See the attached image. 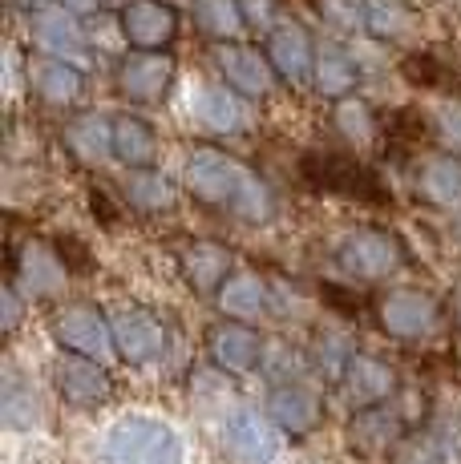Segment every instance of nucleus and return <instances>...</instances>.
Listing matches in <instances>:
<instances>
[{"instance_id":"f257e3e1","label":"nucleus","mask_w":461,"mask_h":464,"mask_svg":"<svg viewBox=\"0 0 461 464\" xmlns=\"http://www.w3.org/2000/svg\"><path fill=\"white\" fill-rule=\"evenodd\" d=\"M182 182L199 202L230 214L235 222L263 227V222L276 218V194L268 190V182L251 166H243L239 158H230L215 146L191 150V158L182 166Z\"/></svg>"},{"instance_id":"f03ea898","label":"nucleus","mask_w":461,"mask_h":464,"mask_svg":"<svg viewBox=\"0 0 461 464\" xmlns=\"http://www.w3.org/2000/svg\"><path fill=\"white\" fill-rule=\"evenodd\" d=\"M105 464H186V449L166 420L134 412L105 432Z\"/></svg>"},{"instance_id":"7ed1b4c3","label":"nucleus","mask_w":461,"mask_h":464,"mask_svg":"<svg viewBox=\"0 0 461 464\" xmlns=\"http://www.w3.org/2000/svg\"><path fill=\"white\" fill-rule=\"evenodd\" d=\"M299 174L312 190L320 194H340V198H360V202H393L388 186L377 178V169H368L360 158L352 154H336V150H308L299 158Z\"/></svg>"},{"instance_id":"20e7f679","label":"nucleus","mask_w":461,"mask_h":464,"mask_svg":"<svg viewBox=\"0 0 461 464\" xmlns=\"http://www.w3.org/2000/svg\"><path fill=\"white\" fill-rule=\"evenodd\" d=\"M53 339H57L69 355H85V360H97V363L118 355L110 315L97 311L93 303H65V307L53 315Z\"/></svg>"},{"instance_id":"39448f33","label":"nucleus","mask_w":461,"mask_h":464,"mask_svg":"<svg viewBox=\"0 0 461 464\" xmlns=\"http://www.w3.org/2000/svg\"><path fill=\"white\" fill-rule=\"evenodd\" d=\"M336 263H340V271L348 275V279L377 283V279H388V275L401 271L405 251L385 230H352L340 243V251H336Z\"/></svg>"},{"instance_id":"423d86ee","label":"nucleus","mask_w":461,"mask_h":464,"mask_svg":"<svg viewBox=\"0 0 461 464\" xmlns=\"http://www.w3.org/2000/svg\"><path fill=\"white\" fill-rule=\"evenodd\" d=\"M223 449L235 464H276L283 457V428L268 412L239 408L223 424Z\"/></svg>"},{"instance_id":"0eeeda50","label":"nucleus","mask_w":461,"mask_h":464,"mask_svg":"<svg viewBox=\"0 0 461 464\" xmlns=\"http://www.w3.org/2000/svg\"><path fill=\"white\" fill-rule=\"evenodd\" d=\"M113 324V343H118V355L126 363H154L166 355L171 347V335H166V324L154 315V311L138 307V303H122L118 311H110Z\"/></svg>"},{"instance_id":"6e6552de","label":"nucleus","mask_w":461,"mask_h":464,"mask_svg":"<svg viewBox=\"0 0 461 464\" xmlns=\"http://www.w3.org/2000/svg\"><path fill=\"white\" fill-rule=\"evenodd\" d=\"M186 113L199 130L219 133V138H235L247 130V102L219 82H194L186 93Z\"/></svg>"},{"instance_id":"1a4fd4ad","label":"nucleus","mask_w":461,"mask_h":464,"mask_svg":"<svg viewBox=\"0 0 461 464\" xmlns=\"http://www.w3.org/2000/svg\"><path fill=\"white\" fill-rule=\"evenodd\" d=\"M377 319L393 339L413 343V339H425V335L437 332L441 307H437V299L425 295V291L397 287V291H388V295L377 303Z\"/></svg>"},{"instance_id":"9d476101","label":"nucleus","mask_w":461,"mask_h":464,"mask_svg":"<svg viewBox=\"0 0 461 464\" xmlns=\"http://www.w3.org/2000/svg\"><path fill=\"white\" fill-rule=\"evenodd\" d=\"M33 44H37V53H45L49 61H65V65H77V69L90 57L85 24L61 5H49V8H41V13H33Z\"/></svg>"},{"instance_id":"9b49d317","label":"nucleus","mask_w":461,"mask_h":464,"mask_svg":"<svg viewBox=\"0 0 461 464\" xmlns=\"http://www.w3.org/2000/svg\"><path fill=\"white\" fill-rule=\"evenodd\" d=\"M8 266H13V283L29 299H53L69 283V266L61 263L57 246L49 243H25V251L8 258Z\"/></svg>"},{"instance_id":"f8f14e48","label":"nucleus","mask_w":461,"mask_h":464,"mask_svg":"<svg viewBox=\"0 0 461 464\" xmlns=\"http://www.w3.org/2000/svg\"><path fill=\"white\" fill-rule=\"evenodd\" d=\"M215 61L219 73H223V85L235 89L243 102H260L276 85V69H271L268 53H260L255 44H219Z\"/></svg>"},{"instance_id":"ddd939ff","label":"nucleus","mask_w":461,"mask_h":464,"mask_svg":"<svg viewBox=\"0 0 461 464\" xmlns=\"http://www.w3.org/2000/svg\"><path fill=\"white\" fill-rule=\"evenodd\" d=\"M263 347L268 343L260 339V332L251 324H235V319L215 324L207 335V355L223 376H247V372H255L263 363Z\"/></svg>"},{"instance_id":"4468645a","label":"nucleus","mask_w":461,"mask_h":464,"mask_svg":"<svg viewBox=\"0 0 461 464\" xmlns=\"http://www.w3.org/2000/svg\"><path fill=\"white\" fill-rule=\"evenodd\" d=\"M174 61L166 53H130L118 65V89L138 105H154L171 93Z\"/></svg>"},{"instance_id":"2eb2a0df","label":"nucleus","mask_w":461,"mask_h":464,"mask_svg":"<svg viewBox=\"0 0 461 464\" xmlns=\"http://www.w3.org/2000/svg\"><path fill=\"white\" fill-rule=\"evenodd\" d=\"M122 29H126V41L138 53H162L179 37V16L162 0H130L122 8Z\"/></svg>"},{"instance_id":"dca6fc26","label":"nucleus","mask_w":461,"mask_h":464,"mask_svg":"<svg viewBox=\"0 0 461 464\" xmlns=\"http://www.w3.org/2000/svg\"><path fill=\"white\" fill-rule=\"evenodd\" d=\"M53 380H57V392L65 404L74 408H97L110 400V372L105 363L97 360H85V355H61L57 368H53Z\"/></svg>"},{"instance_id":"f3484780","label":"nucleus","mask_w":461,"mask_h":464,"mask_svg":"<svg viewBox=\"0 0 461 464\" xmlns=\"http://www.w3.org/2000/svg\"><path fill=\"white\" fill-rule=\"evenodd\" d=\"M340 392H344V400H348V408L368 412V408H380L393 400L397 372L388 368L385 360H377V355L357 352L348 363V372H344V380H340Z\"/></svg>"},{"instance_id":"a211bd4d","label":"nucleus","mask_w":461,"mask_h":464,"mask_svg":"<svg viewBox=\"0 0 461 464\" xmlns=\"http://www.w3.org/2000/svg\"><path fill=\"white\" fill-rule=\"evenodd\" d=\"M268 61L271 69H276V77H283V82L291 85H308L312 82V69H316V41L308 37L304 24L288 21L280 24L276 33L268 37Z\"/></svg>"},{"instance_id":"6ab92c4d","label":"nucleus","mask_w":461,"mask_h":464,"mask_svg":"<svg viewBox=\"0 0 461 464\" xmlns=\"http://www.w3.org/2000/svg\"><path fill=\"white\" fill-rule=\"evenodd\" d=\"M405 416L397 412L393 404L368 408V412H357L348 424V449L360 452V457H385L397 444L405 440Z\"/></svg>"},{"instance_id":"aec40b11","label":"nucleus","mask_w":461,"mask_h":464,"mask_svg":"<svg viewBox=\"0 0 461 464\" xmlns=\"http://www.w3.org/2000/svg\"><path fill=\"white\" fill-rule=\"evenodd\" d=\"M263 412L283 428V436H308L320 424L324 404L316 396V388H308V383H280V388H271Z\"/></svg>"},{"instance_id":"412c9836","label":"nucleus","mask_w":461,"mask_h":464,"mask_svg":"<svg viewBox=\"0 0 461 464\" xmlns=\"http://www.w3.org/2000/svg\"><path fill=\"white\" fill-rule=\"evenodd\" d=\"M179 271L186 279V287L199 291V295H211L230 279V251L223 243H207V238H199V243H186L179 251Z\"/></svg>"},{"instance_id":"4be33fe9","label":"nucleus","mask_w":461,"mask_h":464,"mask_svg":"<svg viewBox=\"0 0 461 464\" xmlns=\"http://www.w3.org/2000/svg\"><path fill=\"white\" fill-rule=\"evenodd\" d=\"M215 299H219V311H223L227 319H235V324H255V319H263L271 311L268 283L251 271H235L223 287H219Z\"/></svg>"},{"instance_id":"5701e85b","label":"nucleus","mask_w":461,"mask_h":464,"mask_svg":"<svg viewBox=\"0 0 461 464\" xmlns=\"http://www.w3.org/2000/svg\"><path fill=\"white\" fill-rule=\"evenodd\" d=\"M417 194L437 210H461V158L437 154L417 166Z\"/></svg>"},{"instance_id":"b1692460","label":"nucleus","mask_w":461,"mask_h":464,"mask_svg":"<svg viewBox=\"0 0 461 464\" xmlns=\"http://www.w3.org/2000/svg\"><path fill=\"white\" fill-rule=\"evenodd\" d=\"M65 150L82 166H102L113 158V118L105 113H82L65 126Z\"/></svg>"},{"instance_id":"393cba45","label":"nucleus","mask_w":461,"mask_h":464,"mask_svg":"<svg viewBox=\"0 0 461 464\" xmlns=\"http://www.w3.org/2000/svg\"><path fill=\"white\" fill-rule=\"evenodd\" d=\"M113 158L126 162V169H154L158 138L146 118H138V113H118L113 118Z\"/></svg>"},{"instance_id":"a878e982","label":"nucleus","mask_w":461,"mask_h":464,"mask_svg":"<svg viewBox=\"0 0 461 464\" xmlns=\"http://www.w3.org/2000/svg\"><path fill=\"white\" fill-rule=\"evenodd\" d=\"M357 61H352L348 44H336V41H320L316 44V69H312V85L316 93L324 97H348V89L357 85Z\"/></svg>"},{"instance_id":"bb28decb","label":"nucleus","mask_w":461,"mask_h":464,"mask_svg":"<svg viewBox=\"0 0 461 464\" xmlns=\"http://www.w3.org/2000/svg\"><path fill=\"white\" fill-rule=\"evenodd\" d=\"M29 85L37 89L41 102L69 105V102L82 97L85 77H82V69L77 65H65V61H49L45 57V61H37V65H29Z\"/></svg>"},{"instance_id":"cd10ccee","label":"nucleus","mask_w":461,"mask_h":464,"mask_svg":"<svg viewBox=\"0 0 461 464\" xmlns=\"http://www.w3.org/2000/svg\"><path fill=\"white\" fill-rule=\"evenodd\" d=\"M191 13L202 37L219 44H235V37L247 29L243 13H239V0H191Z\"/></svg>"},{"instance_id":"c85d7f7f","label":"nucleus","mask_w":461,"mask_h":464,"mask_svg":"<svg viewBox=\"0 0 461 464\" xmlns=\"http://www.w3.org/2000/svg\"><path fill=\"white\" fill-rule=\"evenodd\" d=\"M126 202L142 214H158V210H171L174 207V186L162 169H130L126 174Z\"/></svg>"},{"instance_id":"c756f323","label":"nucleus","mask_w":461,"mask_h":464,"mask_svg":"<svg viewBox=\"0 0 461 464\" xmlns=\"http://www.w3.org/2000/svg\"><path fill=\"white\" fill-rule=\"evenodd\" d=\"M365 33L380 44L401 41L413 33V8L409 0H365Z\"/></svg>"},{"instance_id":"7c9ffc66","label":"nucleus","mask_w":461,"mask_h":464,"mask_svg":"<svg viewBox=\"0 0 461 464\" xmlns=\"http://www.w3.org/2000/svg\"><path fill=\"white\" fill-rule=\"evenodd\" d=\"M352 355H357V352H352L348 335H340V332H320L312 339V347H308V363H312V368L320 372L324 380H332V383L344 380Z\"/></svg>"},{"instance_id":"2f4dec72","label":"nucleus","mask_w":461,"mask_h":464,"mask_svg":"<svg viewBox=\"0 0 461 464\" xmlns=\"http://www.w3.org/2000/svg\"><path fill=\"white\" fill-rule=\"evenodd\" d=\"M263 376H268L271 383H299V376H304L308 368H312V363H308V355L304 352H296V347H288V343H268L263 347Z\"/></svg>"},{"instance_id":"473e14b6","label":"nucleus","mask_w":461,"mask_h":464,"mask_svg":"<svg viewBox=\"0 0 461 464\" xmlns=\"http://www.w3.org/2000/svg\"><path fill=\"white\" fill-rule=\"evenodd\" d=\"M0 412H5L8 428H33V424H41V400L33 396V388L8 380L5 383V400H0Z\"/></svg>"},{"instance_id":"72a5a7b5","label":"nucleus","mask_w":461,"mask_h":464,"mask_svg":"<svg viewBox=\"0 0 461 464\" xmlns=\"http://www.w3.org/2000/svg\"><path fill=\"white\" fill-rule=\"evenodd\" d=\"M336 130H340L348 141H357V146H368L372 133H377L368 102H360V97H344V102L336 105Z\"/></svg>"},{"instance_id":"f704fd0d","label":"nucleus","mask_w":461,"mask_h":464,"mask_svg":"<svg viewBox=\"0 0 461 464\" xmlns=\"http://www.w3.org/2000/svg\"><path fill=\"white\" fill-rule=\"evenodd\" d=\"M429 133V126H425V113L421 110H397V113H388V121H385V138L393 141V146H417V141Z\"/></svg>"},{"instance_id":"c9c22d12","label":"nucleus","mask_w":461,"mask_h":464,"mask_svg":"<svg viewBox=\"0 0 461 464\" xmlns=\"http://www.w3.org/2000/svg\"><path fill=\"white\" fill-rule=\"evenodd\" d=\"M401 73L409 77V85H417V89H441L446 77H449L446 65H441L433 53H413V57H405Z\"/></svg>"},{"instance_id":"e433bc0d","label":"nucleus","mask_w":461,"mask_h":464,"mask_svg":"<svg viewBox=\"0 0 461 464\" xmlns=\"http://www.w3.org/2000/svg\"><path fill=\"white\" fill-rule=\"evenodd\" d=\"M320 16L340 33L365 29V0H320Z\"/></svg>"},{"instance_id":"4c0bfd02","label":"nucleus","mask_w":461,"mask_h":464,"mask_svg":"<svg viewBox=\"0 0 461 464\" xmlns=\"http://www.w3.org/2000/svg\"><path fill=\"white\" fill-rule=\"evenodd\" d=\"M239 13H243L247 29H260V33H268V37L280 29L276 24V13H280L276 0H239Z\"/></svg>"},{"instance_id":"58836bf2","label":"nucleus","mask_w":461,"mask_h":464,"mask_svg":"<svg viewBox=\"0 0 461 464\" xmlns=\"http://www.w3.org/2000/svg\"><path fill=\"white\" fill-rule=\"evenodd\" d=\"M352 61H357L360 73H380V69H388V57H385V44L377 37H357L348 44Z\"/></svg>"},{"instance_id":"ea45409f","label":"nucleus","mask_w":461,"mask_h":464,"mask_svg":"<svg viewBox=\"0 0 461 464\" xmlns=\"http://www.w3.org/2000/svg\"><path fill=\"white\" fill-rule=\"evenodd\" d=\"M437 133H441V141H446L449 154L461 158V102L446 105V110L437 113Z\"/></svg>"},{"instance_id":"a19ab883","label":"nucleus","mask_w":461,"mask_h":464,"mask_svg":"<svg viewBox=\"0 0 461 464\" xmlns=\"http://www.w3.org/2000/svg\"><path fill=\"white\" fill-rule=\"evenodd\" d=\"M0 324H5V332H13L21 324V287L13 279L0 287Z\"/></svg>"},{"instance_id":"79ce46f5","label":"nucleus","mask_w":461,"mask_h":464,"mask_svg":"<svg viewBox=\"0 0 461 464\" xmlns=\"http://www.w3.org/2000/svg\"><path fill=\"white\" fill-rule=\"evenodd\" d=\"M90 210H93V218L102 222V227H118V218H122V210L113 207V198H110L105 186H93L90 190Z\"/></svg>"},{"instance_id":"37998d69","label":"nucleus","mask_w":461,"mask_h":464,"mask_svg":"<svg viewBox=\"0 0 461 464\" xmlns=\"http://www.w3.org/2000/svg\"><path fill=\"white\" fill-rule=\"evenodd\" d=\"M53 246H57V255H61V263H65V266H77V271H85V266H90V255H85V246L77 243L74 235H61Z\"/></svg>"},{"instance_id":"c03bdc74","label":"nucleus","mask_w":461,"mask_h":464,"mask_svg":"<svg viewBox=\"0 0 461 464\" xmlns=\"http://www.w3.org/2000/svg\"><path fill=\"white\" fill-rule=\"evenodd\" d=\"M5 69H8V77H5L8 97L21 93V57H16V49H8V53H5Z\"/></svg>"},{"instance_id":"a18cd8bd","label":"nucleus","mask_w":461,"mask_h":464,"mask_svg":"<svg viewBox=\"0 0 461 464\" xmlns=\"http://www.w3.org/2000/svg\"><path fill=\"white\" fill-rule=\"evenodd\" d=\"M102 0H61V8H69L74 16H85V13H97Z\"/></svg>"},{"instance_id":"49530a36","label":"nucleus","mask_w":461,"mask_h":464,"mask_svg":"<svg viewBox=\"0 0 461 464\" xmlns=\"http://www.w3.org/2000/svg\"><path fill=\"white\" fill-rule=\"evenodd\" d=\"M16 8H29V13H41V8H49L53 0H13Z\"/></svg>"},{"instance_id":"de8ad7c7","label":"nucleus","mask_w":461,"mask_h":464,"mask_svg":"<svg viewBox=\"0 0 461 464\" xmlns=\"http://www.w3.org/2000/svg\"><path fill=\"white\" fill-rule=\"evenodd\" d=\"M118 5H122V8H126V5H130V0H118Z\"/></svg>"},{"instance_id":"09e8293b","label":"nucleus","mask_w":461,"mask_h":464,"mask_svg":"<svg viewBox=\"0 0 461 464\" xmlns=\"http://www.w3.org/2000/svg\"><path fill=\"white\" fill-rule=\"evenodd\" d=\"M457 319H461V307H457Z\"/></svg>"}]
</instances>
